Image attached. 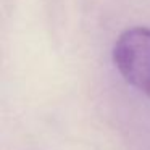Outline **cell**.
Listing matches in <instances>:
<instances>
[{
  "label": "cell",
  "mask_w": 150,
  "mask_h": 150,
  "mask_svg": "<svg viewBox=\"0 0 150 150\" xmlns=\"http://www.w3.org/2000/svg\"><path fill=\"white\" fill-rule=\"evenodd\" d=\"M113 63L127 84L150 95V29L131 28L116 39Z\"/></svg>",
  "instance_id": "6da1fadb"
}]
</instances>
